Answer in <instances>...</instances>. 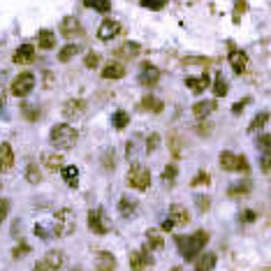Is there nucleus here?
<instances>
[{
	"instance_id": "obj_53",
	"label": "nucleus",
	"mask_w": 271,
	"mask_h": 271,
	"mask_svg": "<svg viewBox=\"0 0 271 271\" xmlns=\"http://www.w3.org/2000/svg\"><path fill=\"white\" fill-rule=\"evenodd\" d=\"M72 271H81V269H72Z\"/></svg>"
},
{
	"instance_id": "obj_8",
	"label": "nucleus",
	"mask_w": 271,
	"mask_h": 271,
	"mask_svg": "<svg viewBox=\"0 0 271 271\" xmlns=\"http://www.w3.org/2000/svg\"><path fill=\"white\" fill-rule=\"evenodd\" d=\"M88 227H91V232H95V234H107L109 232V223H107V218H104L102 209L88 211Z\"/></svg>"
},
{
	"instance_id": "obj_24",
	"label": "nucleus",
	"mask_w": 271,
	"mask_h": 271,
	"mask_svg": "<svg viewBox=\"0 0 271 271\" xmlns=\"http://www.w3.org/2000/svg\"><path fill=\"white\" fill-rule=\"evenodd\" d=\"M146 248H149V250H162L165 248V241H162L158 229H149V232H146Z\"/></svg>"
},
{
	"instance_id": "obj_43",
	"label": "nucleus",
	"mask_w": 271,
	"mask_h": 271,
	"mask_svg": "<svg viewBox=\"0 0 271 271\" xmlns=\"http://www.w3.org/2000/svg\"><path fill=\"white\" fill-rule=\"evenodd\" d=\"M211 181V176L206 172H200L195 178H192V186H206V183Z\"/></svg>"
},
{
	"instance_id": "obj_48",
	"label": "nucleus",
	"mask_w": 271,
	"mask_h": 271,
	"mask_svg": "<svg viewBox=\"0 0 271 271\" xmlns=\"http://www.w3.org/2000/svg\"><path fill=\"white\" fill-rule=\"evenodd\" d=\"M246 104H248V100H243V102H237V104L232 107V114H237V116H239V114L243 112V107H246Z\"/></svg>"
},
{
	"instance_id": "obj_7",
	"label": "nucleus",
	"mask_w": 271,
	"mask_h": 271,
	"mask_svg": "<svg viewBox=\"0 0 271 271\" xmlns=\"http://www.w3.org/2000/svg\"><path fill=\"white\" fill-rule=\"evenodd\" d=\"M257 153H260L262 172H271V135H262L257 139Z\"/></svg>"
},
{
	"instance_id": "obj_42",
	"label": "nucleus",
	"mask_w": 271,
	"mask_h": 271,
	"mask_svg": "<svg viewBox=\"0 0 271 271\" xmlns=\"http://www.w3.org/2000/svg\"><path fill=\"white\" fill-rule=\"evenodd\" d=\"M158 146H160V135H155V132H153V135L146 139V151H149V153H153Z\"/></svg>"
},
{
	"instance_id": "obj_4",
	"label": "nucleus",
	"mask_w": 271,
	"mask_h": 271,
	"mask_svg": "<svg viewBox=\"0 0 271 271\" xmlns=\"http://www.w3.org/2000/svg\"><path fill=\"white\" fill-rule=\"evenodd\" d=\"M128 183H130L135 190H146V188L151 186V172L144 165L135 162L130 167V172H128Z\"/></svg>"
},
{
	"instance_id": "obj_36",
	"label": "nucleus",
	"mask_w": 271,
	"mask_h": 271,
	"mask_svg": "<svg viewBox=\"0 0 271 271\" xmlns=\"http://www.w3.org/2000/svg\"><path fill=\"white\" fill-rule=\"evenodd\" d=\"M269 121V114L266 112H262V114H257L255 118H252V123H250V128H248V132H257L260 128H264V123Z\"/></svg>"
},
{
	"instance_id": "obj_44",
	"label": "nucleus",
	"mask_w": 271,
	"mask_h": 271,
	"mask_svg": "<svg viewBox=\"0 0 271 271\" xmlns=\"http://www.w3.org/2000/svg\"><path fill=\"white\" fill-rule=\"evenodd\" d=\"M7 213H10V200H0V223H5Z\"/></svg>"
},
{
	"instance_id": "obj_21",
	"label": "nucleus",
	"mask_w": 271,
	"mask_h": 271,
	"mask_svg": "<svg viewBox=\"0 0 271 271\" xmlns=\"http://www.w3.org/2000/svg\"><path fill=\"white\" fill-rule=\"evenodd\" d=\"M79 33H81V26L75 16H65V19L61 21V35L72 38V35H79Z\"/></svg>"
},
{
	"instance_id": "obj_45",
	"label": "nucleus",
	"mask_w": 271,
	"mask_h": 271,
	"mask_svg": "<svg viewBox=\"0 0 271 271\" xmlns=\"http://www.w3.org/2000/svg\"><path fill=\"white\" fill-rule=\"evenodd\" d=\"M86 67H98V63H100V56L98 53H86Z\"/></svg>"
},
{
	"instance_id": "obj_23",
	"label": "nucleus",
	"mask_w": 271,
	"mask_h": 271,
	"mask_svg": "<svg viewBox=\"0 0 271 271\" xmlns=\"http://www.w3.org/2000/svg\"><path fill=\"white\" fill-rule=\"evenodd\" d=\"M44 264H49L53 271H58L63 264H65V252L63 250H49L47 257H44Z\"/></svg>"
},
{
	"instance_id": "obj_37",
	"label": "nucleus",
	"mask_w": 271,
	"mask_h": 271,
	"mask_svg": "<svg viewBox=\"0 0 271 271\" xmlns=\"http://www.w3.org/2000/svg\"><path fill=\"white\" fill-rule=\"evenodd\" d=\"M128 123H130V116H128V112H123V109H121V112L114 114V128H116V130H123Z\"/></svg>"
},
{
	"instance_id": "obj_17",
	"label": "nucleus",
	"mask_w": 271,
	"mask_h": 271,
	"mask_svg": "<svg viewBox=\"0 0 271 271\" xmlns=\"http://www.w3.org/2000/svg\"><path fill=\"white\" fill-rule=\"evenodd\" d=\"M169 220H172L174 225H186L188 220H190V213H188L186 206L172 204V206H169Z\"/></svg>"
},
{
	"instance_id": "obj_22",
	"label": "nucleus",
	"mask_w": 271,
	"mask_h": 271,
	"mask_svg": "<svg viewBox=\"0 0 271 271\" xmlns=\"http://www.w3.org/2000/svg\"><path fill=\"white\" fill-rule=\"evenodd\" d=\"M229 65H232V70L237 72V75H241L248 67V56L243 51H232L229 53Z\"/></svg>"
},
{
	"instance_id": "obj_11",
	"label": "nucleus",
	"mask_w": 271,
	"mask_h": 271,
	"mask_svg": "<svg viewBox=\"0 0 271 271\" xmlns=\"http://www.w3.org/2000/svg\"><path fill=\"white\" fill-rule=\"evenodd\" d=\"M84 109H86L84 100H67V102L63 104V116H65L67 121H72V118H79L81 114H84Z\"/></svg>"
},
{
	"instance_id": "obj_13",
	"label": "nucleus",
	"mask_w": 271,
	"mask_h": 271,
	"mask_svg": "<svg viewBox=\"0 0 271 271\" xmlns=\"http://www.w3.org/2000/svg\"><path fill=\"white\" fill-rule=\"evenodd\" d=\"M14 167V151L10 144H0V172H10Z\"/></svg>"
},
{
	"instance_id": "obj_9",
	"label": "nucleus",
	"mask_w": 271,
	"mask_h": 271,
	"mask_svg": "<svg viewBox=\"0 0 271 271\" xmlns=\"http://www.w3.org/2000/svg\"><path fill=\"white\" fill-rule=\"evenodd\" d=\"M151 264H153V260H151L149 248H141V250L130 252V266H132V271H146Z\"/></svg>"
},
{
	"instance_id": "obj_28",
	"label": "nucleus",
	"mask_w": 271,
	"mask_h": 271,
	"mask_svg": "<svg viewBox=\"0 0 271 271\" xmlns=\"http://www.w3.org/2000/svg\"><path fill=\"white\" fill-rule=\"evenodd\" d=\"M35 234H38L40 239H44V241L53 239V237H56V229H53V223H38V225H35Z\"/></svg>"
},
{
	"instance_id": "obj_14",
	"label": "nucleus",
	"mask_w": 271,
	"mask_h": 271,
	"mask_svg": "<svg viewBox=\"0 0 271 271\" xmlns=\"http://www.w3.org/2000/svg\"><path fill=\"white\" fill-rule=\"evenodd\" d=\"M12 61L19 63V65L33 63V61H35V47H33V44H24V47H19V49L14 51V56H12Z\"/></svg>"
},
{
	"instance_id": "obj_46",
	"label": "nucleus",
	"mask_w": 271,
	"mask_h": 271,
	"mask_svg": "<svg viewBox=\"0 0 271 271\" xmlns=\"http://www.w3.org/2000/svg\"><path fill=\"white\" fill-rule=\"evenodd\" d=\"M24 116H26V118H30V121H35V118L40 116V112H35V107L26 104V107H24Z\"/></svg>"
},
{
	"instance_id": "obj_52",
	"label": "nucleus",
	"mask_w": 271,
	"mask_h": 271,
	"mask_svg": "<svg viewBox=\"0 0 271 271\" xmlns=\"http://www.w3.org/2000/svg\"><path fill=\"white\" fill-rule=\"evenodd\" d=\"M172 271H183V269H181V266H174V269H172Z\"/></svg>"
},
{
	"instance_id": "obj_25",
	"label": "nucleus",
	"mask_w": 271,
	"mask_h": 271,
	"mask_svg": "<svg viewBox=\"0 0 271 271\" xmlns=\"http://www.w3.org/2000/svg\"><path fill=\"white\" fill-rule=\"evenodd\" d=\"M63 181H65L70 188L79 186V167H75V165H70V167H63Z\"/></svg>"
},
{
	"instance_id": "obj_54",
	"label": "nucleus",
	"mask_w": 271,
	"mask_h": 271,
	"mask_svg": "<svg viewBox=\"0 0 271 271\" xmlns=\"http://www.w3.org/2000/svg\"><path fill=\"white\" fill-rule=\"evenodd\" d=\"M0 188H3V183H0Z\"/></svg>"
},
{
	"instance_id": "obj_47",
	"label": "nucleus",
	"mask_w": 271,
	"mask_h": 271,
	"mask_svg": "<svg viewBox=\"0 0 271 271\" xmlns=\"http://www.w3.org/2000/svg\"><path fill=\"white\" fill-rule=\"evenodd\" d=\"M195 202H197V209L200 211H209V202H211L209 197H197Z\"/></svg>"
},
{
	"instance_id": "obj_2",
	"label": "nucleus",
	"mask_w": 271,
	"mask_h": 271,
	"mask_svg": "<svg viewBox=\"0 0 271 271\" xmlns=\"http://www.w3.org/2000/svg\"><path fill=\"white\" fill-rule=\"evenodd\" d=\"M51 144L56 146L58 151H67L77 144V130L67 123H58V125L51 128V135H49Z\"/></svg>"
},
{
	"instance_id": "obj_6",
	"label": "nucleus",
	"mask_w": 271,
	"mask_h": 271,
	"mask_svg": "<svg viewBox=\"0 0 271 271\" xmlns=\"http://www.w3.org/2000/svg\"><path fill=\"white\" fill-rule=\"evenodd\" d=\"M33 88H35V75L33 72H21V75L12 81V95H16V98L30 95Z\"/></svg>"
},
{
	"instance_id": "obj_20",
	"label": "nucleus",
	"mask_w": 271,
	"mask_h": 271,
	"mask_svg": "<svg viewBox=\"0 0 271 271\" xmlns=\"http://www.w3.org/2000/svg\"><path fill=\"white\" fill-rule=\"evenodd\" d=\"M211 84L209 75H202V77H188L186 79V86L192 91V93H202V91H206Z\"/></svg>"
},
{
	"instance_id": "obj_26",
	"label": "nucleus",
	"mask_w": 271,
	"mask_h": 271,
	"mask_svg": "<svg viewBox=\"0 0 271 271\" xmlns=\"http://www.w3.org/2000/svg\"><path fill=\"white\" fill-rule=\"evenodd\" d=\"M215 109V102L213 100H204V102H197L195 107H192V114H195L197 118H206L211 112Z\"/></svg>"
},
{
	"instance_id": "obj_19",
	"label": "nucleus",
	"mask_w": 271,
	"mask_h": 271,
	"mask_svg": "<svg viewBox=\"0 0 271 271\" xmlns=\"http://www.w3.org/2000/svg\"><path fill=\"white\" fill-rule=\"evenodd\" d=\"M215 252H204V255H197L195 260V271H213L215 266Z\"/></svg>"
},
{
	"instance_id": "obj_32",
	"label": "nucleus",
	"mask_w": 271,
	"mask_h": 271,
	"mask_svg": "<svg viewBox=\"0 0 271 271\" xmlns=\"http://www.w3.org/2000/svg\"><path fill=\"white\" fill-rule=\"evenodd\" d=\"M79 51H81L79 44H67V47L61 49V53H58V61H61V63H67V61H72V58H75Z\"/></svg>"
},
{
	"instance_id": "obj_41",
	"label": "nucleus",
	"mask_w": 271,
	"mask_h": 271,
	"mask_svg": "<svg viewBox=\"0 0 271 271\" xmlns=\"http://www.w3.org/2000/svg\"><path fill=\"white\" fill-rule=\"evenodd\" d=\"M176 178V165H167V169L162 172V181L165 183H172Z\"/></svg>"
},
{
	"instance_id": "obj_50",
	"label": "nucleus",
	"mask_w": 271,
	"mask_h": 271,
	"mask_svg": "<svg viewBox=\"0 0 271 271\" xmlns=\"http://www.w3.org/2000/svg\"><path fill=\"white\" fill-rule=\"evenodd\" d=\"M241 220L243 223H252V220H255V213H252V211H246V213L241 215Z\"/></svg>"
},
{
	"instance_id": "obj_31",
	"label": "nucleus",
	"mask_w": 271,
	"mask_h": 271,
	"mask_svg": "<svg viewBox=\"0 0 271 271\" xmlns=\"http://www.w3.org/2000/svg\"><path fill=\"white\" fill-rule=\"evenodd\" d=\"M141 107H144V109H151L153 114H160V112L165 109V104H162V100L153 98V95H146V98L141 100Z\"/></svg>"
},
{
	"instance_id": "obj_16",
	"label": "nucleus",
	"mask_w": 271,
	"mask_h": 271,
	"mask_svg": "<svg viewBox=\"0 0 271 271\" xmlns=\"http://www.w3.org/2000/svg\"><path fill=\"white\" fill-rule=\"evenodd\" d=\"M160 79V70L153 65H144L141 67V75H139V84L141 86H155Z\"/></svg>"
},
{
	"instance_id": "obj_5",
	"label": "nucleus",
	"mask_w": 271,
	"mask_h": 271,
	"mask_svg": "<svg viewBox=\"0 0 271 271\" xmlns=\"http://www.w3.org/2000/svg\"><path fill=\"white\" fill-rule=\"evenodd\" d=\"M220 167L225 169V172H248V160L246 155H237V153H229V151H225V153H220Z\"/></svg>"
},
{
	"instance_id": "obj_3",
	"label": "nucleus",
	"mask_w": 271,
	"mask_h": 271,
	"mask_svg": "<svg viewBox=\"0 0 271 271\" xmlns=\"http://www.w3.org/2000/svg\"><path fill=\"white\" fill-rule=\"evenodd\" d=\"M53 229H56V237H67V234L75 232V213L70 209H61L53 215Z\"/></svg>"
},
{
	"instance_id": "obj_29",
	"label": "nucleus",
	"mask_w": 271,
	"mask_h": 271,
	"mask_svg": "<svg viewBox=\"0 0 271 271\" xmlns=\"http://www.w3.org/2000/svg\"><path fill=\"white\" fill-rule=\"evenodd\" d=\"M137 209V202L130 200V197H121V202H118V211H121L123 218H130L132 213H135Z\"/></svg>"
},
{
	"instance_id": "obj_33",
	"label": "nucleus",
	"mask_w": 271,
	"mask_h": 271,
	"mask_svg": "<svg viewBox=\"0 0 271 271\" xmlns=\"http://www.w3.org/2000/svg\"><path fill=\"white\" fill-rule=\"evenodd\" d=\"M84 5L95 12H100V14H107V12L112 10V3H109V0H84Z\"/></svg>"
},
{
	"instance_id": "obj_12",
	"label": "nucleus",
	"mask_w": 271,
	"mask_h": 271,
	"mask_svg": "<svg viewBox=\"0 0 271 271\" xmlns=\"http://www.w3.org/2000/svg\"><path fill=\"white\" fill-rule=\"evenodd\" d=\"M116 269V257L112 252L102 250L95 255V271H114Z\"/></svg>"
},
{
	"instance_id": "obj_34",
	"label": "nucleus",
	"mask_w": 271,
	"mask_h": 271,
	"mask_svg": "<svg viewBox=\"0 0 271 271\" xmlns=\"http://www.w3.org/2000/svg\"><path fill=\"white\" fill-rule=\"evenodd\" d=\"M26 178H28V183H33V186H38V183L42 181V172H40L38 162H28V167H26Z\"/></svg>"
},
{
	"instance_id": "obj_18",
	"label": "nucleus",
	"mask_w": 271,
	"mask_h": 271,
	"mask_svg": "<svg viewBox=\"0 0 271 271\" xmlns=\"http://www.w3.org/2000/svg\"><path fill=\"white\" fill-rule=\"evenodd\" d=\"M102 77L104 79H121V77H125V65L123 63H107V65L102 67Z\"/></svg>"
},
{
	"instance_id": "obj_15",
	"label": "nucleus",
	"mask_w": 271,
	"mask_h": 271,
	"mask_svg": "<svg viewBox=\"0 0 271 271\" xmlns=\"http://www.w3.org/2000/svg\"><path fill=\"white\" fill-rule=\"evenodd\" d=\"M42 165L47 172H56V169H63V155L56 153V151H47L42 153Z\"/></svg>"
},
{
	"instance_id": "obj_1",
	"label": "nucleus",
	"mask_w": 271,
	"mask_h": 271,
	"mask_svg": "<svg viewBox=\"0 0 271 271\" xmlns=\"http://www.w3.org/2000/svg\"><path fill=\"white\" fill-rule=\"evenodd\" d=\"M209 243V234L206 232H195L190 237H176V246H178V252H181L186 260H197L204 246Z\"/></svg>"
},
{
	"instance_id": "obj_39",
	"label": "nucleus",
	"mask_w": 271,
	"mask_h": 271,
	"mask_svg": "<svg viewBox=\"0 0 271 271\" xmlns=\"http://www.w3.org/2000/svg\"><path fill=\"white\" fill-rule=\"evenodd\" d=\"M28 252H30V246H28L26 241H21L19 246H16L14 250H12V257H14V260H21V257H24V255H28Z\"/></svg>"
},
{
	"instance_id": "obj_38",
	"label": "nucleus",
	"mask_w": 271,
	"mask_h": 271,
	"mask_svg": "<svg viewBox=\"0 0 271 271\" xmlns=\"http://www.w3.org/2000/svg\"><path fill=\"white\" fill-rule=\"evenodd\" d=\"M213 93L218 95V98H225L227 95V81L223 79V77H215V81H213Z\"/></svg>"
},
{
	"instance_id": "obj_51",
	"label": "nucleus",
	"mask_w": 271,
	"mask_h": 271,
	"mask_svg": "<svg viewBox=\"0 0 271 271\" xmlns=\"http://www.w3.org/2000/svg\"><path fill=\"white\" fill-rule=\"evenodd\" d=\"M172 227H174V223L167 218V220H165V223H162V229H165V232H169V229H172Z\"/></svg>"
},
{
	"instance_id": "obj_40",
	"label": "nucleus",
	"mask_w": 271,
	"mask_h": 271,
	"mask_svg": "<svg viewBox=\"0 0 271 271\" xmlns=\"http://www.w3.org/2000/svg\"><path fill=\"white\" fill-rule=\"evenodd\" d=\"M141 7H149V10H162L167 5V0H139Z\"/></svg>"
},
{
	"instance_id": "obj_35",
	"label": "nucleus",
	"mask_w": 271,
	"mask_h": 271,
	"mask_svg": "<svg viewBox=\"0 0 271 271\" xmlns=\"http://www.w3.org/2000/svg\"><path fill=\"white\" fill-rule=\"evenodd\" d=\"M118 53L125 56V58H135L137 53H139V44H137V42H125L121 49H118Z\"/></svg>"
},
{
	"instance_id": "obj_49",
	"label": "nucleus",
	"mask_w": 271,
	"mask_h": 271,
	"mask_svg": "<svg viewBox=\"0 0 271 271\" xmlns=\"http://www.w3.org/2000/svg\"><path fill=\"white\" fill-rule=\"evenodd\" d=\"M33 271H53V269H51L49 264H44V262H40V264H35V266H33Z\"/></svg>"
},
{
	"instance_id": "obj_27",
	"label": "nucleus",
	"mask_w": 271,
	"mask_h": 271,
	"mask_svg": "<svg viewBox=\"0 0 271 271\" xmlns=\"http://www.w3.org/2000/svg\"><path fill=\"white\" fill-rule=\"evenodd\" d=\"M248 192H250V181H248V178L229 186V197H243V195H248Z\"/></svg>"
},
{
	"instance_id": "obj_10",
	"label": "nucleus",
	"mask_w": 271,
	"mask_h": 271,
	"mask_svg": "<svg viewBox=\"0 0 271 271\" xmlns=\"http://www.w3.org/2000/svg\"><path fill=\"white\" fill-rule=\"evenodd\" d=\"M118 33H121V24H118V21H112V19L102 21V26L98 28V38L102 40V42H109V40H114Z\"/></svg>"
},
{
	"instance_id": "obj_30",
	"label": "nucleus",
	"mask_w": 271,
	"mask_h": 271,
	"mask_svg": "<svg viewBox=\"0 0 271 271\" xmlns=\"http://www.w3.org/2000/svg\"><path fill=\"white\" fill-rule=\"evenodd\" d=\"M53 44H56V35H53L51 30H42V33L38 35V47L40 49H53Z\"/></svg>"
}]
</instances>
